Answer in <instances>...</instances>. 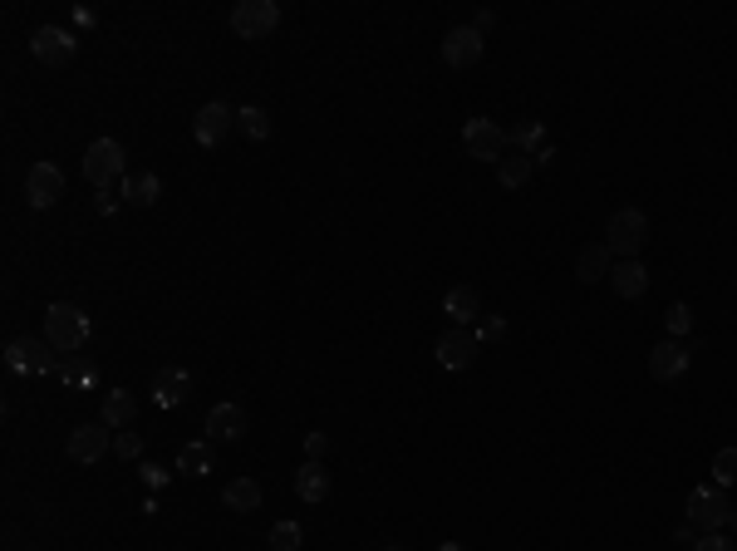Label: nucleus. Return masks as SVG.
<instances>
[{"label":"nucleus","mask_w":737,"mask_h":551,"mask_svg":"<svg viewBox=\"0 0 737 551\" xmlns=\"http://www.w3.org/2000/svg\"><path fill=\"white\" fill-rule=\"evenodd\" d=\"M118 202H123V197H114V192H99V202H94V207H99L104 217H114V212H118Z\"/></svg>","instance_id":"c9c22d12"},{"label":"nucleus","mask_w":737,"mask_h":551,"mask_svg":"<svg viewBox=\"0 0 737 551\" xmlns=\"http://www.w3.org/2000/svg\"><path fill=\"white\" fill-rule=\"evenodd\" d=\"M728 527H737V507H733V512H728Z\"/></svg>","instance_id":"58836bf2"},{"label":"nucleus","mask_w":737,"mask_h":551,"mask_svg":"<svg viewBox=\"0 0 737 551\" xmlns=\"http://www.w3.org/2000/svg\"><path fill=\"white\" fill-rule=\"evenodd\" d=\"M693 551H737V547L723 537V532H703V537L693 542Z\"/></svg>","instance_id":"2f4dec72"},{"label":"nucleus","mask_w":737,"mask_h":551,"mask_svg":"<svg viewBox=\"0 0 737 551\" xmlns=\"http://www.w3.org/2000/svg\"><path fill=\"white\" fill-rule=\"evenodd\" d=\"M325 448H330V438H325V433H305V463H320V458H325Z\"/></svg>","instance_id":"473e14b6"},{"label":"nucleus","mask_w":737,"mask_h":551,"mask_svg":"<svg viewBox=\"0 0 737 551\" xmlns=\"http://www.w3.org/2000/svg\"><path fill=\"white\" fill-rule=\"evenodd\" d=\"M610 271H615V251H610V246H605V242L580 246V256H575V276H580V286L610 281Z\"/></svg>","instance_id":"2eb2a0df"},{"label":"nucleus","mask_w":737,"mask_h":551,"mask_svg":"<svg viewBox=\"0 0 737 551\" xmlns=\"http://www.w3.org/2000/svg\"><path fill=\"white\" fill-rule=\"evenodd\" d=\"M507 148H516V153H526V158H541L551 143H546V128H541V119H526L516 123L507 133Z\"/></svg>","instance_id":"b1692460"},{"label":"nucleus","mask_w":737,"mask_h":551,"mask_svg":"<svg viewBox=\"0 0 737 551\" xmlns=\"http://www.w3.org/2000/svg\"><path fill=\"white\" fill-rule=\"evenodd\" d=\"M462 148H467V158H477V163H502L507 133L492 119H467L462 123Z\"/></svg>","instance_id":"0eeeda50"},{"label":"nucleus","mask_w":737,"mask_h":551,"mask_svg":"<svg viewBox=\"0 0 737 551\" xmlns=\"http://www.w3.org/2000/svg\"><path fill=\"white\" fill-rule=\"evenodd\" d=\"M138 473H143V483H148V488H163V483H168V473H163L158 463H143Z\"/></svg>","instance_id":"72a5a7b5"},{"label":"nucleus","mask_w":737,"mask_h":551,"mask_svg":"<svg viewBox=\"0 0 737 551\" xmlns=\"http://www.w3.org/2000/svg\"><path fill=\"white\" fill-rule=\"evenodd\" d=\"M118 197L133 202V207H153V202L163 197V183H158L153 173H128V178L118 183Z\"/></svg>","instance_id":"4be33fe9"},{"label":"nucleus","mask_w":737,"mask_h":551,"mask_svg":"<svg viewBox=\"0 0 737 551\" xmlns=\"http://www.w3.org/2000/svg\"><path fill=\"white\" fill-rule=\"evenodd\" d=\"M610 286H615L620 301H639V296L649 291V271H644V261H639V256H634V261H615Z\"/></svg>","instance_id":"f3484780"},{"label":"nucleus","mask_w":737,"mask_h":551,"mask_svg":"<svg viewBox=\"0 0 737 551\" xmlns=\"http://www.w3.org/2000/svg\"><path fill=\"white\" fill-rule=\"evenodd\" d=\"M114 453L118 458H138L143 453V438L138 433H114Z\"/></svg>","instance_id":"7c9ffc66"},{"label":"nucleus","mask_w":737,"mask_h":551,"mask_svg":"<svg viewBox=\"0 0 737 551\" xmlns=\"http://www.w3.org/2000/svg\"><path fill=\"white\" fill-rule=\"evenodd\" d=\"M683 512H688V527L703 537V532H723V527H728L733 502H728V492L723 488H693L688 492V502H683Z\"/></svg>","instance_id":"7ed1b4c3"},{"label":"nucleus","mask_w":737,"mask_h":551,"mask_svg":"<svg viewBox=\"0 0 737 551\" xmlns=\"http://www.w3.org/2000/svg\"><path fill=\"white\" fill-rule=\"evenodd\" d=\"M231 128H236V109H227V104H202L197 119H192V138H197L202 148H217Z\"/></svg>","instance_id":"9d476101"},{"label":"nucleus","mask_w":737,"mask_h":551,"mask_svg":"<svg viewBox=\"0 0 737 551\" xmlns=\"http://www.w3.org/2000/svg\"><path fill=\"white\" fill-rule=\"evenodd\" d=\"M5 365L15 369V374H59V350L50 345V340H30V335H20V340L5 345Z\"/></svg>","instance_id":"39448f33"},{"label":"nucleus","mask_w":737,"mask_h":551,"mask_svg":"<svg viewBox=\"0 0 737 551\" xmlns=\"http://www.w3.org/2000/svg\"><path fill=\"white\" fill-rule=\"evenodd\" d=\"M133 419H138V399H133L128 389H109V394H104V409H99V424L128 429Z\"/></svg>","instance_id":"aec40b11"},{"label":"nucleus","mask_w":737,"mask_h":551,"mask_svg":"<svg viewBox=\"0 0 737 551\" xmlns=\"http://www.w3.org/2000/svg\"><path fill=\"white\" fill-rule=\"evenodd\" d=\"M123 158H128V153H123L118 138H94L89 153H84V178L99 187V192H109L114 178H128V173H123Z\"/></svg>","instance_id":"423d86ee"},{"label":"nucleus","mask_w":737,"mask_h":551,"mask_svg":"<svg viewBox=\"0 0 737 551\" xmlns=\"http://www.w3.org/2000/svg\"><path fill=\"white\" fill-rule=\"evenodd\" d=\"M433 355H438V365H443V369H467L472 360H477V335H472V330H462V325H453V330H443V335H438Z\"/></svg>","instance_id":"9b49d317"},{"label":"nucleus","mask_w":737,"mask_h":551,"mask_svg":"<svg viewBox=\"0 0 737 551\" xmlns=\"http://www.w3.org/2000/svg\"><path fill=\"white\" fill-rule=\"evenodd\" d=\"M389 551H403V547H389Z\"/></svg>","instance_id":"ea45409f"},{"label":"nucleus","mask_w":737,"mask_h":551,"mask_svg":"<svg viewBox=\"0 0 737 551\" xmlns=\"http://www.w3.org/2000/svg\"><path fill=\"white\" fill-rule=\"evenodd\" d=\"M693 365V350L683 345V340H664V345H654V355H649V374L659 379V384H669V379H683Z\"/></svg>","instance_id":"f8f14e48"},{"label":"nucleus","mask_w":737,"mask_h":551,"mask_svg":"<svg viewBox=\"0 0 737 551\" xmlns=\"http://www.w3.org/2000/svg\"><path fill=\"white\" fill-rule=\"evenodd\" d=\"M236 128H241L246 138H256V143L271 138V119H266V109H256V104H251V109H236Z\"/></svg>","instance_id":"bb28decb"},{"label":"nucleus","mask_w":737,"mask_h":551,"mask_svg":"<svg viewBox=\"0 0 737 551\" xmlns=\"http://www.w3.org/2000/svg\"><path fill=\"white\" fill-rule=\"evenodd\" d=\"M187 394H192V374H187V369H163V374L153 379V404H163V409L182 404Z\"/></svg>","instance_id":"6ab92c4d"},{"label":"nucleus","mask_w":737,"mask_h":551,"mask_svg":"<svg viewBox=\"0 0 737 551\" xmlns=\"http://www.w3.org/2000/svg\"><path fill=\"white\" fill-rule=\"evenodd\" d=\"M295 492H300L305 502H325V497H330V473H325V463H305V468L295 473Z\"/></svg>","instance_id":"393cba45"},{"label":"nucleus","mask_w":737,"mask_h":551,"mask_svg":"<svg viewBox=\"0 0 737 551\" xmlns=\"http://www.w3.org/2000/svg\"><path fill=\"white\" fill-rule=\"evenodd\" d=\"M59 197H64V173H59L55 163H30V173H25V202L35 212H45V207H55Z\"/></svg>","instance_id":"6e6552de"},{"label":"nucleus","mask_w":737,"mask_h":551,"mask_svg":"<svg viewBox=\"0 0 737 551\" xmlns=\"http://www.w3.org/2000/svg\"><path fill=\"white\" fill-rule=\"evenodd\" d=\"M737 483V448H718L713 453V488H733Z\"/></svg>","instance_id":"cd10ccee"},{"label":"nucleus","mask_w":737,"mask_h":551,"mask_svg":"<svg viewBox=\"0 0 737 551\" xmlns=\"http://www.w3.org/2000/svg\"><path fill=\"white\" fill-rule=\"evenodd\" d=\"M443 60L453 64V69H472V64L482 60V35L472 30V25H457L443 35Z\"/></svg>","instance_id":"4468645a"},{"label":"nucleus","mask_w":737,"mask_h":551,"mask_svg":"<svg viewBox=\"0 0 737 551\" xmlns=\"http://www.w3.org/2000/svg\"><path fill=\"white\" fill-rule=\"evenodd\" d=\"M207 438H217V443L246 438V409H241V404H217V409L207 414Z\"/></svg>","instance_id":"dca6fc26"},{"label":"nucleus","mask_w":737,"mask_h":551,"mask_svg":"<svg viewBox=\"0 0 737 551\" xmlns=\"http://www.w3.org/2000/svg\"><path fill=\"white\" fill-rule=\"evenodd\" d=\"M664 325H669V335H674V340H683V335L693 330V310L683 306V301H674V306L664 310Z\"/></svg>","instance_id":"c756f323"},{"label":"nucleus","mask_w":737,"mask_h":551,"mask_svg":"<svg viewBox=\"0 0 737 551\" xmlns=\"http://www.w3.org/2000/svg\"><path fill=\"white\" fill-rule=\"evenodd\" d=\"M492 20H497V15H492V10H482V15L472 20V30H477V35H487V30H492Z\"/></svg>","instance_id":"e433bc0d"},{"label":"nucleus","mask_w":737,"mask_h":551,"mask_svg":"<svg viewBox=\"0 0 737 551\" xmlns=\"http://www.w3.org/2000/svg\"><path fill=\"white\" fill-rule=\"evenodd\" d=\"M281 25V5L276 0H241L231 5V35L236 40H266Z\"/></svg>","instance_id":"20e7f679"},{"label":"nucleus","mask_w":737,"mask_h":551,"mask_svg":"<svg viewBox=\"0 0 737 551\" xmlns=\"http://www.w3.org/2000/svg\"><path fill=\"white\" fill-rule=\"evenodd\" d=\"M507 330V320H482V330H477V340H497Z\"/></svg>","instance_id":"f704fd0d"},{"label":"nucleus","mask_w":737,"mask_h":551,"mask_svg":"<svg viewBox=\"0 0 737 551\" xmlns=\"http://www.w3.org/2000/svg\"><path fill=\"white\" fill-rule=\"evenodd\" d=\"M212 468H217L212 443H182V448H177V473H187V478H207Z\"/></svg>","instance_id":"5701e85b"},{"label":"nucleus","mask_w":737,"mask_h":551,"mask_svg":"<svg viewBox=\"0 0 737 551\" xmlns=\"http://www.w3.org/2000/svg\"><path fill=\"white\" fill-rule=\"evenodd\" d=\"M443 315H448L453 325H462V330H467V325L482 315V296H477L472 286H453V291L443 296Z\"/></svg>","instance_id":"a211bd4d"},{"label":"nucleus","mask_w":737,"mask_h":551,"mask_svg":"<svg viewBox=\"0 0 737 551\" xmlns=\"http://www.w3.org/2000/svg\"><path fill=\"white\" fill-rule=\"evenodd\" d=\"M109 443H114L109 424H79V429L69 433V458L74 463H99L109 453Z\"/></svg>","instance_id":"ddd939ff"},{"label":"nucleus","mask_w":737,"mask_h":551,"mask_svg":"<svg viewBox=\"0 0 737 551\" xmlns=\"http://www.w3.org/2000/svg\"><path fill=\"white\" fill-rule=\"evenodd\" d=\"M438 551H467V547H462V542H443V547H438Z\"/></svg>","instance_id":"4c0bfd02"},{"label":"nucleus","mask_w":737,"mask_h":551,"mask_svg":"<svg viewBox=\"0 0 737 551\" xmlns=\"http://www.w3.org/2000/svg\"><path fill=\"white\" fill-rule=\"evenodd\" d=\"M300 542H305L300 522H276L271 527V551H300Z\"/></svg>","instance_id":"c85d7f7f"},{"label":"nucleus","mask_w":737,"mask_h":551,"mask_svg":"<svg viewBox=\"0 0 737 551\" xmlns=\"http://www.w3.org/2000/svg\"><path fill=\"white\" fill-rule=\"evenodd\" d=\"M531 173H536V158H526V153H507L502 163H497V183L516 192V187L531 183Z\"/></svg>","instance_id":"a878e982"},{"label":"nucleus","mask_w":737,"mask_h":551,"mask_svg":"<svg viewBox=\"0 0 737 551\" xmlns=\"http://www.w3.org/2000/svg\"><path fill=\"white\" fill-rule=\"evenodd\" d=\"M261 502H266V492H261L256 478H231L227 492H222V507L227 512H256Z\"/></svg>","instance_id":"412c9836"},{"label":"nucleus","mask_w":737,"mask_h":551,"mask_svg":"<svg viewBox=\"0 0 737 551\" xmlns=\"http://www.w3.org/2000/svg\"><path fill=\"white\" fill-rule=\"evenodd\" d=\"M649 242V217L639 207H620L610 222H605V246L615 251V261H634Z\"/></svg>","instance_id":"f03ea898"},{"label":"nucleus","mask_w":737,"mask_h":551,"mask_svg":"<svg viewBox=\"0 0 737 551\" xmlns=\"http://www.w3.org/2000/svg\"><path fill=\"white\" fill-rule=\"evenodd\" d=\"M45 340L55 345L59 355L84 350V340H89V315L79 306H69V301H55V306L45 310Z\"/></svg>","instance_id":"f257e3e1"},{"label":"nucleus","mask_w":737,"mask_h":551,"mask_svg":"<svg viewBox=\"0 0 737 551\" xmlns=\"http://www.w3.org/2000/svg\"><path fill=\"white\" fill-rule=\"evenodd\" d=\"M74 50H79V40H74L69 30H59V25H40V30L30 35V55L40 64H50V69H55V64H69Z\"/></svg>","instance_id":"1a4fd4ad"}]
</instances>
